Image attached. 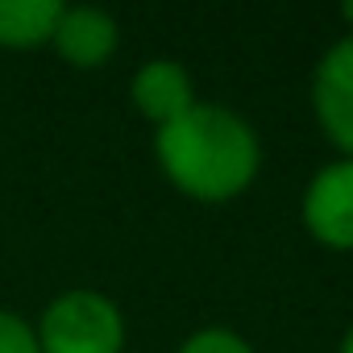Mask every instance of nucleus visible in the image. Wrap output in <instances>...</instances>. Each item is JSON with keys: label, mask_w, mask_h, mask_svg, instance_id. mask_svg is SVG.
Instances as JSON below:
<instances>
[{"label": "nucleus", "mask_w": 353, "mask_h": 353, "mask_svg": "<svg viewBox=\"0 0 353 353\" xmlns=\"http://www.w3.org/2000/svg\"><path fill=\"white\" fill-rule=\"evenodd\" d=\"M336 353H353V328L345 332V341H341V349H336Z\"/></svg>", "instance_id": "obj_10"}, {"label": "nucleus", "mask_w": 353, "mask_h": 353, "mask_svg": "<svg viewBox=\"0 0 353 353\" xmlns=\"http://www.w3.org/2000/svg\"><path fill=\"white\" fill-rule=\"evenodd\" d=\"M0 353H42L34 324L17 312H0Z\"/></svg>", "instance_id": "obj_9"}, {"label": "nucleus", "mask_w": 353, "mask_h": 353, "mask_svg": "<svg viewBox=\"0 0 353 353\" xmlns=\"http://www.w3.org/2000/svg\"><path fill=\"white\" fill-rule=\"evenodd\" d=\"M303 225L328 250H353V158L328 162L303 192Z\"/></svg>", "instance_id": "obj_3"}, {"label": "nucleus", "mask_w": 353, "mask_h": 353, "mask_svg": "<svg viewBox=\"0 0 353 353\" xmlns=\"http://www.w3.org/2000/svg\"><path fill=\"white\" fill-rule=\"evenodd\" d=\"M312 108L324 137L353 158V34L324 50L312 79Z\"/></svg>", "instance_id": "obj_4"}, {"label": "nucleus", "mask_w": 353, "mask_h": 353, "mask_svg": "<svg viewBox=\"0 0 353 353\" xmlns=\"http://www.w3.org/2000/svg\"><path fill=\"white\" fill-rule=\"evenodd\" d=\"M59 17H63L59 0H0V46L5 50L50 46Z\"/></svg>", "instance_id": "obj_7"}, {"label": "nucleus", "mask_w": 353, "mask_h": 353, "mask_svg": "<svg viewBox=\"0 0 353 353\" xmlns=\"http://www.w3.org/2000/svg\"><path fill=\"white\" fill-rule=\"evenodd\" d=\"M162 174L192 200L225 204L237 200L262 166V145L250 121L221 104H196L179 121L154 133Z\"/></svg>", "instance_id": "obj_1"}, {"label": "nucleus", "mask_w": 353, "mask_h": 353, "mask_svg": "<svg viewBox=\"0 0 353 353\" xmlns=\"http://www.w3.org/2000/svg\"><path fill=\"white\" fill-rule=\"evenodd\" d=\"M129 96H133V108H137L145 121H154L158 129L170 125V121H179L183 112H192V108L200 104L188 67L174 63V59H150V63L133 75Z\"/></svg>", "instance_id": "obj_5"}, {"label": "nucleus", "mask_w": 353, "mask_h": 353, "mask_svg": "<svg viewBox=\"0 0 353 353\" xmlns=\"http://www.w3.org/2000/svg\"><path fill=\"white\" fill-rule=\"evenodd\" d=\"M179 353H254V349L233 328H200L179 345Z\"/></svg>", "instance_id": "obj_8"}, {"label": "nucleus", "mask_w": 353, "mask_h": 353, "mask_svg": "<svg viewBox=\"0 0 353 353\" xmlns=\"http://www.w3.org/2000/svg\"><path fill=\"white\" fill-rule=\"evenodd\" d=\"M341 17H345V21L353 26V0H349V5H345V9H341Z\"/></svg>", "instance_id": "obj_11"}, {"label": "nucleus", "mask_w": 353, "mask_h": 353, "mask_svg": "<svg viewBox=\"0 0 353 353\" xmlns=\"http://www.w3.org/2000/svg\"><path fill=\"white\" fill-rule=\"evenodd\" d=\"M34 332L42 353H121L125 349L121 307L108 295L88 287L54 295Z\"/></svg>", "instance_id": "obj_2"}, {"label": "nucleus", "mask_w": 353, "mask_h": 353, "mask_svg": "<svg viewBox=\"0 0 353 353\" xmlns=\"http://www.w3.org/2000/svg\"><path fill=\"white\" fill-rule=\"evenodd\" d=\"M117 42H121V34H117L112 13L92 9V5H79V9L63 5V17H59L54 38H50V46L59 50V59L71 63V67H79V71H92V67L108 63L117 54Z\"/></svg>", "instance_id": "obj_6"}]
</instances>
